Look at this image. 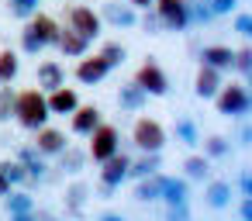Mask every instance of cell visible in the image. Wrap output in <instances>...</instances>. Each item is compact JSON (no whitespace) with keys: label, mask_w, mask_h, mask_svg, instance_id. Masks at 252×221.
Here are the masks:
<instances>
[{"label":"cell","mask_w":252,"mask_h":221,"mask_svg":"<svg viewBox=\"0 0 252 221\" xmlns=\"http://www.w3.org/2000/svg\"><path fill=\"white\" fill-rule=\"evenodd\" d=\"M231 200H235V187H231V180H207V187H204V204L211 207V211H228L231 207Z\"/></svg>","instance_id":"obj_9"},{"label":"cell","mask_w":252,"mask_h":221,"mask_svg":"<svg viewBox=\"0 0 252 221\" xmlns=\"http://www.w3.org/2000/svg\"><path fill=\"white\" fill-rule=\"evenodd\" d=\"M87 138H90L87 159H94V162H104V159H111V156L121 149V131H118V125H111V121H100Z\"/></svg>","instance_id":"obj_4"},{"label":"cell","mask_w":252,"mask_h":221,"mask_svg":"<svg viewBox=\"0 0 252 221\" xmlns=\"http://www.w3.org/2000/svg\"><path fill=\"white\" fill-rule=\"evenodd\" d=\"M4 204H7V214H21V211H35V197L28 190H7L4 193Z\"/></svg>","instance_id":"obj_31"},{"label":"cell","mask_w":252,"mask_h":221,"mask_svg":"<svg viewBox=\"0 0 252 221\" xmlns=\"http://www.w3.org/2000/svg\"><path fill=\"white\" fill-rule=\"evenodd\" d=\"M128 162H131V159H128V156H125L121 149H118V152H114L111 159H104V162H100V183L121 187V183L128 180Z\"/></svg>","instance_id":"obj_16"},{"label":"cell","mask_w":252,"mask_h":221,"mask_svg":"<svg viewBox=\"0 0 252 221\" xmlns=\"http://www.w3.org/2000/svg\"><path fill=\"white\" fill-rule=\"evenodd\" d=\"M7 190H11V183H7V176H4V173H0V197H4Z\"/></svg>","instance_id":"obj_50"},{"label":"cell","mask_w":252,"mask_h":221,"mask_svg":"<svg viewBox=\"0 0 252 221\" xmlns=\"http://www.w3.org/2000/svg\"><path fill=\"white\" fill-rule=\"evenodd\" d=\"M238 221H252V197H238Z\"/></svg>","instance_id":"obj_43"},{"label":"cell","mask_w":252,"mask_h":221,"mask_svg":"<svg viewBox=\"0 0 252 221\" xmlns=\"http://www.w3.org/2000/svg\"><path fill=\"white\" fill-rule=\"evenodd\" d=\"M159 200H162V204H190V180H187V176H166V173H162Z\"/></svg>","instance_id":"obj_17"},{"label":"cell","mask_w":252,"mask_h":221,"mask_svg":"<svg viewBox=\"0 0 252 221\" xmlns=\"http://www.w3.org/2000/svg\"><path fill=\"white\" fill-rule=\"evenodd\" d=\"M145 104H149V94L131 80V83H125L121 90H118V107L121 111H128V114H135V111H145Z\"/></svg>","instance_id":"obj_21"},{"label":"cell","mask_w":252,"mask_h":221,"mask_svg":"<svg viewBox=\"0 0 252 221\" xmlns=\"http://www.w3.org/2000/svg\"><path fill=\"white\" fill-rule=\"evenodd\" d=\"M56 49H59L63 56H69V59H80V56H87V49H90V42H87L83 35H76L73 28H59V38H56Z\"/></svg>","instance_id":"obj_20"},{"label":"cell","mask_w":252,"mask_h":221,"mask_svg":"<svg viewBox=\"0 0 252 221\" xmlns=\"http://www.w3.org/2000/svg\"><path fill=\"white\" fill-rule=\"evenodd\" d=\"M83 166H87V152H83V149H69V145H66V149L59 152V169H63L66 176H80Z\"/></svg>","instance_id":"obj_28"},{"label":"cell","mask_w":252,"mask_h":221,"mask_svg":"<svg viewBox=\"0 0 252 221\" xmlns=\"http://www.w3.org/2000/svg\"><path fill=\"white\" fill-rule=\"evenodd\" d=\"M107 66L100 63V56H90V59H83L80 56V63H76V80L83 83V87H97L100 80H107Z\"/></svg>","instance_id":"obj_18"},{"label":"cell","mask_w":252,"mask_h":221,"mask_svg":"<svg viewBox=\"0 0 252 221\" xmlns=\"http://www.w3.org/2000/svg\"><path fill=\"white\" fill-rule=\"evenodd\" d=\"M207 7L214 18H224V14H235L238 11V0H207Z\"/></svg>","instance_id":"obj_40"},{"label":"cell","mask_w":252,"mask_h":221,"mask_svg":"<svg viewBox=\"0 0 252 221\" xmlns=\"http://www.w3.org/2000/svg\"><path fill=\"white\" fill-rule=\"evenodd\" d=\"M231 69H238L242 76H252V49L245 45V49H235V56H231Z\"/></svg>","instance_id":"obj_36"},{"label":"cell","mask_w":252,"mask_h":221,"mask_svg":"<svg viewBox=\"0 0 252 221\" xmlns=\"http://www.w3.org/2000/svg\"><path fill=\"white\" fill-rule=\"evenodd\" d=\"M183 176L193 183H207L211 180V159L207 156H187L183 159Z\"/></svg>","instance_id":"obj_27"},{"label":"cell","mask_w":252,"mask_h":221,"mask_svg":"<svg viewBox=\"0 0 252 221\" xmlns=\"http://www.w3.org/2000/svg\"><path fill=\"white\" fill-rule=\"evenodd\" d=\"M56 38H59V21H56L52 14L35 11V14L25 21V28H21V52H25V56H38V52H45L49 45H56Z\"/></svg>","instance_id":"obj_1"},{"label":"cell","mask_w":252,"mask_h":221,"mask_svg":"<svg viewBox=\"0 0 252 221\" xmlns=\"http://www.w3.org/2000/svg\"><path fill=\"white\" fill-rule=\"evenodd\" d=\"M152 11L162 21V32H187V0H152Z\"/></svg>","instance_id":"obj_8"},{"label":"cell","mask_w":252,"mask_h":221,"mask_svg":"<svg viewBox=\"0 0 252 221\" xmlns=\"http://www.w3.org/2000/svg\"><path fill=\"white\" fill-rule=\"evenodd\" d=\"M238 145H242V149H249V145H252V128H249V121H245V118H242V125H238Z\"/></svg>","instance_id":"obj_44"},{"label":"cell","mask_w":252,"mask_h":221,"mask_svg":"<svg viewBox=\"0 0 252 221\" xmlns=\"http://www.w3.org/2000/svg\"><path fill=\"white\" fill-rule=\"evenodd\" d=\"M35 221H59V218H52V214H45V211H35Z\"/></svg>","instance_id":"obj_49"},{"label":"cell","mask_w":252,"mask_h":221,"mask_svg":"<svg viewBox=\"0 0 252 221\" xmlns=\"http://www.w3.org/2000/svg\"><path fill=\"white\" fill-rule=\"evenodd\" d=\"M135 83H138L149 97H166V94H169V76H166V69H162L156 59H145V63L135 69Z\"/></svg>","instance_id":"obj_7"},{"label":"cell","mask_w":252,"mask_h":221,"mask_svg":"<svg viewBox=\"0 0 252 221\" xmlns=\"http://www.w3.org/2000/svg\"><path fill=\"white\" fill-rule=\"evenodd\" d=\"M218 114L228 118V121H242L249 111H252V94L245 83H221V90L211 97Z\"/></svg>","instance_id":"obj_3"},{"label":"cell","mask_w":252,"mask_h":221,"mask_svg":"<svg viewBox=\"0 0 252 221\" xmlns=\"http://www.w3.org/2000/svg\"><path fill=\"white\" fill-rule=\"evenodd\" d=\"M231 187L238 190V197H252V169H238V176L231 180Z\"/></svg>","instance_id":"obj_39"},{"label":"cell","mask_w":252,"mask_h":221,"mask_svg":"<svg viewBox=\"0 0 252 221\" xmlns=\"http://www.w3.org/2000/svg\"><path fill=\"white\" fill-rule=\"evenodd\" d=\"M131 145L138 152H162L166 145V128L156 121V118H138L135 128H131Z\"/></svg>","instance_id":"obj_5"},{"label":"cell","mask_w":252,"mask_h":221,"mask_svg":"<svg viewBox=\"0 0 252 221\" xmlns=\"http://www.w3.org/2000/svg\"><path fill=\"white\" fill-rule=\"evenodd\" d=\"M138 25H142V32H145V35H159V32H162V21H159V14H156L152 7L138 18Z\"/></svg>","instance_id":"obj_38"},{"label":"cell","mask_w":252,"mask_h":221,"mask_svg":"<svg viewBox=\"0 0 252 221\" xmlns=\"http://www.w3.org/2000/svg\"><path fill=\"white\" fill-rule=\"evenodd\" d=\"M45 104H49V114H66V118H69V114L80 107V94L63 83V87H56V90L45 94Z\"/></svg>","instance_id":"obj_11"},{"label":"cell","mask_w":252,"mask_h":221,"mask_svg":"<svg viewBox=\"0 0 252 221\" xmlns=\"http://www.w3.org/2000/svg\"><path fill=\"white\" fill-rule=\"evenodd\" d=\"M87 197H90V183H87V180H73V183L66 187V193H63V204H66V211H69L73 218H80V207L87 204Z\"/></svg>","instance_id":"obj_24"},{"label":"cell","mask_w":252,"mask_h":221,"mask_svg":"<svg viewBox=\"0 0 252 221\" xmlns=\"http://www.w3.org/2000/svg\"><path fill=\"white\" fill-rule=\"evenodd\" d=\"M100 21L114 25V28H135L138 25V14L131 4H118V0H107V4L100 7Z\"/></svg>","instance_id":"obj_13"},{"label":"cell","mask_w":252,"mask_h":221,"mask_svg":"<svg viewBox=\"0 0 252 221\" xmlns=\"http://www.w3.org/2000/svg\"><path fill=\"white\" fill-rule=\"evenodd\" d=\"M166 221H193L190 204H166Z\"/></svg>","instance_id":"obj_41"},{"label":"cell","mask_w":252,"mask_h":221,"mask_svg":"<svg viewBox=\"0 0 252 221\" xmlns=\"http://www.w3.org/2000/svg\"><path fill=\"white\" fill-rule=\"evenodd\" d=\"M18 162L25 166L28 180H35V183H42V180H45V173H49V162H45V156H42L35 145H25V149L18 152Z\"/></svg>","instance_id":"obj_19"},{"label":"cell","mask_w":252,"mask_h":221,"mask_svg":"<svg viewBox=\"0 0 252 221\" xmlns=\"http://www.w3.org/2000/svg\"><path fill=\"white\" fill-rule=\"evenodd\" d=\"M38 4H42V0H11V14L21 18V21H28L38 11Z\"/></svg>","instance_id":"obj_37"},{"label":"cell","mask_w":252,"mask_h":221,"mask_svg":"<svg viewBox=\"0 0 252 221\" xmlns=\"http://www.w3.org/2000/svg\"><path fill=\"white\" fill-rule=\"evenodd\" d=\"M173 138H176L180 145H187V149H197V145H200V128H197L190 118H176V121H173Z\"/></svg>","instance_id":"obj_26"},{"label":"cell","mask_w":252,"mask_h":221,"mask_svg":"<svg viewBox=\"0 0 252 221\" xmlns=\"http://www.w3.org/2000/svg\"><path fill=\"white\" fill-rule=\"evenodd\" d=\"M100 121H104V118H100V107H94V104H80V107L69 114V131L87 138V135H90Z\"/></svg>","instance_id":"obj_15"},{"label":"cell","mask_w":252,"mask_h":221,"mask_svg":"<svg viewBox=\"0 0 252 221\" xmlns=\"http://www.w3.org/2000/svg\"><path fill=\"white\" fill-rule=\"evenodd\" d=\"M49 104H45V94L38 87H28V90H18V100H14V121L25 128V131H35L42 125H49Z\"/></svg>","instance_id":"obj_2"},{"label":"cell","mask_w":252,"mask_h":221,"mask_svg":"<svg viewBox=\"0 0 252 221\" xmlns=\"http://www.w3.org/2000/svg\"><path fill=\"white\" fill-rule=\"evenodd\" d=\"M221 83H224V73H218L214 66H204V63H200V69H197V76H193V94H197L200 100H211V97L221 90Z\"/></svg>","instance_id":"obj_14"},{"label":"cell","mask_w":252,"mask_h":221,"mask_svg":"<svg viewBox=\"0 0 252 221\" xmlns=\"http://www.w3.org/2000/svg\"><path fill=\"white\" fill-rule=\"evenodd\" d=\"M97 221H125V214H114V211H107V214H100Z\"/></svg>","instance_id":"obj_48"},{"label":"cell","mask_w":252,"mask_h":221,"mask_svg":"<svg viewBox=\"0 0 252 221\" xmlns=\"http://www.w3.org/2000/svg\"><path fill=\"white\" fill-rule=\"evenodd\" d=\"M187 21H190V25H211V21H214L207 0H187Z\"/></svg>","instance_id":"obj_34"},{"label":"cell","mask_w":252,"mask_h":221,"mask_svg":"<svg viewBox=\"0 0 252 221\" xmlns=\"http://www.w3.org/2000/svg\"><path fill=\"white\" fill-rule=\"evenodd\" d=\"M235 35H238V38H249V35H252V14H249V11H238V14H235Z\"/></svg>","instance_id":"obj_42"},{"label":"cell","mask_w":252,"mask_h":221,"mask_svg":"<svg viewBox=\"0 0 252 221\" xmlns=\"http://www.w3.org/2000/svg\"><path fill=\"white\" fill-rule=\"evenodd\" d=\"M35 83H38V90H42V94H49V90L63 87V83H66V66H63V63H56V59H42V63H38V69H35Z\"/></svg>","instance_id":"obj_10"},{"label":"cell","mask_w":252,"mask_h":221,"mask_svg":"<svg viewBox=\"0 0 252 221\" xmlns=\"http://www.w3.org/2000/svg\"><path fill=\"white\" fill-rule=\"evenodd\" d=\"M18 69H21L18 52H14V49H4V52H0V87H4V83H14V80H18Z\"/></svg>","instance_id":"obj_32"},{"label":"cell","mask_w":252,"mask_h":221,"mask_svg":"<svg viewBox=\"0 0 252 221\" xmlns=\"http://www.w3.org/2000/svg\"><path fill=\"white\" fill-rule=\"evenodd\" d=\"M0 173L7 176V183H11V187H28V190H32V187H38L35 180H28V173H25V166H21L18 159H4V162H0Z\"/></svg>","instance_id":"obj_29"},{"label":"cell","mask_w":252,"mask_h":221,"mask_svg":"<svg viewBox=\"0 0 252 221\" xmlns=\"http://www.w3.org/2000/svg\"><path fill=\"white\" fill-rule=\"evenodd\" d=\"M66 145H69V138L63 135V128H52V125L35 128V149H38L42 156H59Z\"/></svg>","instance_id":"obj_12"},{"label":"cell","mask_w":252,"mask_h":221,"mask_svg":"<svg viewBox=\"0 0 252 221\" xmlns=\"http://www.w3.org/2000/svg\"><path fill=\"white\" fill-rule=\"evenodd\" d=\"M97 197H100V200H111V197H118V187H111V183H97Z\"/></svg>","instance_id":"obj_45"},{"label":"cell","mask_w":252,"mask_h":221,"mask_svg":"<svg viewBox=\"0 0 252 221\" xmlns=\"http://www.w3.org/2000/svg\"><path fill=\"white\" fill-rule=\"evenodd\" d=\"M125 4H131V7H138V11H149L152 0H125Z\"/></svg>","instance_id":"obj_47"},{"label":"cell","mask_w":252,"mask_h":221,"mask_svg":"<svg viewBox=\"0 0 252 221\" xmlns=\"http://www.w3.org/2000/svg\"><path fill=\"white\" fill-rule=\"evenodd\" d=\"M162 169V152H142L138 159L128 162V180H142V176H152Z\"/></svg>","instance_id":"obj_22"},{"label":"cell","mask_w":252,"mask_h":221,"mask_svg":"<svg viewBox=\"0 0 252 221\" xmlns=\"http://www.w3.org/2000/svg\"><path fill=\"white\" fill-rule=\"evenodd\" d=\"M66 28H73L76 35H83L87 42H97L100 38V32H104V21H100V14L97 11H90V7H83V4H73L69 11H66Z\"/></svg>","instance_id":"obj_6"},{"label":"cell","mask_w":252,"mask_h":221,"mask_svg":"<svg viewBox=\"0 0 252 221\" xmlns=\"http://www.w3.org/2000/svg\"><path fill=\"white\" fill-rule=\"evenodd\" d=\"M97 56H100V63H104L107 69H118V66H125V59H128V49H125L121 42H104Z\"/></svg>","instance_id":"obj_30"},{"label":"cell","mask_w":252,"mask_h":221,"mask_svg":"<svg viewBox=\"0 0 252 221\" xmlns=\"http://www.w3.org/2000/svg\"><path fill=\"white\" fill-rule=\"evenodd\" d=\"M159 190H162V173H152V176H142V180H135V200H142V204H156L159 200Z\"/></svg>","instance_id":"obj_25"},{"label":"cell","mask_w":252,"mask_h":221,"mask_svg":"<svg viewBox=\"0 0 252 221\" xmlns=\"http://www.w3.org/2000/svg\"><path fill=\"white\" fill-rule=\"evenodd\" d=\"M11 221H35V211H21V214H7Z\"/></svg>","instance_id":"obj_46"},{"label":"cell","mask_w":252,"mask_h":221,"mask_svg":"<svg viewBox=\"0 0 252 221\" xmlns=\"http://www.w3.org/2000/svg\"><path fill=\"white\" fill-rule=\"evenodd\" d=\"M231 56H235V49H228V45H204L200 49V63L204 66H214L218 73H228L231 69Z\"/></svg>","instance_id":"obj_23"},{"label":"cell","mask_w":252,"mask_h":221,"mask_svg":"<svg viewBox=\"0 0 252 221\" xmlns=\"http://www.w3.org/2000/svg\"><path fill=\"white\" fill-rule=\"evenodd\" d=\"M14 100H18V90L11 83H4L0 87V125L14 121Z\"/></svg>","instance_id":"obj_35"},{"label":"cell","mask_w":252,"mask_h":221,"mask_svg":"<svg viewBox=\"0 0 252 221\" xmlns=\"http://www.w3.org/2000/svg\"><path fill=\"white\" fill-rule=\"evenodd\" d=\"M200 145H204V156H207V159H228V156H231V142H228L224 135H207Z\"/></svg>","instance_id":"obj_33"}]
</instances>
